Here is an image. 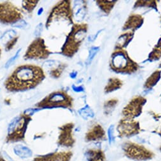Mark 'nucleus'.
<instances>
[{"mask_svg":"<svg viewBox=\"0 0 161 161\" xmlns=\"http://www.w3.org/2000/svg\"><path fill=\"white\" fill-rule=\"evenodd\" d=\"M161 57V38L159 39L157 44L155 46L154 50L149 55L150 60H157Z\"/></svg>","mask_w":161,"mask_h":161,"instance_id":"obj_22","label":"nucleus"},{"mask_svg":"<svg viewBox=\"0 0 161 161\" xmlns=\"http://www.w3.org/2000/svg\"><path fill=\"white\" fill-rule=\"evenodd\" d=\"M0 161H6V160H5L3 158V157H1V155H0Z\"/></svg>","mask_w":161,"mask_h":161,"instance_id":"obj_36","label":"nucleus"},{"mask_svg":"<svg viewBox=\"0 0 161 161\" xmlns=\"http://www.w3.org/2000/svg\"><path fill=\"white\" fill-rule=\"evenodd\" d=\"M41 67L34 65L18 66L4 83L5 89L10 92H23L33 89L45 79Z\"/></svg>","mask_w":161,"mask_h":161,"instance_id":"obj_1","label":"nucleus"},{"mask_svg":"<svg viewBox=\"0 0 161 161\" xmlns=\"http://www.w3.org/2000/svg\"><path fill=\"white\" fill-rule=\"evenodd\" d=\"M72 89H74V91L76 92H82L83 90H84V89L81 86L79 87H75V86H72Z\"/></svg>","mask_w":161,"mask_h":161,"instance_id":"obj_33","label":"nucleus"},{"mask_svg":"<svg viewBox=\"0 0 161 161\" xmlns=\"http://www.w3.org/2000/svg\"><path fill=\"white\" fill-rule=\"evenodd\" d=\"M77 76V72H72L71 73V74H70V76L72 78V79H74V78H76Z\"/></svg>","mask_w":161,"mask_h":161,"instance_id":"obj_34","label":"nucleus"},{"mask_svg":"<svg viewBox=\"0 0 161 161\" xmlns=\"http://www.w3.org/2000/svg\"><path fill=\"white\" fill-rule=\"evenodd\" d=\"M23 17L21 10L12 3H0V23L13 25L22 20Z\"/></svg>","mask_w":161,"mask_h":161,"instance_id":"obj_8","label":"nucleus"},{"mask_svg":"<svg viewBox=\"0 0 161 161\" xmlns=\"http://www.w3.org/2000/svg\"><path fill=\"white\" fill-rule=\"evenodd\" d=\"M143 22V18L139 15H131L124 24V30L134 29L136 30L141 26Z\"/></svg>","mask_w":161,"mask_h":161,"instance_id":"obj_16","label":"nucleus"},{"mask_svg":"<svg viewBox=\"0 0 161 161\" xmlns=\"http://www.w3.org/2000/svg\"><path fill=\"white\" fill-rule=\"evenodd\" d=\"M133 35V32H129L126 34H124L122 35L121 36V38L119 39L117 46L118 48H119V49H122V47L126 46V45H127L129 41L131 40Z\"/></svg>","mask_w":161,"mask_h":161,"instance_id":"obj_20","label":"nucleus"},{"mask_svg":"<svg viewBox=\"0 0 161 161\" xmlns=\"http://www.w3.org/2000/svg\"><path fill=\"white\" fill-rule=\"evenodd\" d=\"M74 127V124L72 123L65 124L60 127V133L58 139L59 145L67 147L73 146L75 143V139L72 135Z\"/></svg>","mask_w":161,"mask_h":161,"instance_id":"obj_12","label":"nucleus"},{"mask_svg":"<svg viewBox=\"0 0 161 161\" xmlns=\"http://www.w3.org/2000/svg\"><path fill=\"white\" fill-rule=\"evenodd\" d=\"M117 99H111L105 102L104 107H105V110L106 111L107 113H109L111 112V110H112V109L117 104Z\"/></svg>","mask_w":161,"mask_h":161,"instance_id":"obj_27","label":"nucleus"},{"mask_svg":"<svg viewBox=\"0 0 161 161\" xmlns=\"http://www.w3.org/2000/svg\"><path fill=\"white\" fill-rule=\"evenodd\" d=\"M1 50L0 49V57H1Z\"/></svg>","mask_w":161,"mask_h":161,"instance_id":"obj_37","label":"nucleus"},{"mask_svg":"<svg viewBox=\"0 0 161 161\" xmlns=\"http://www.w3.org/2000/svg\"><path fill=\"white\" fill-rule=\"evenodd\" d=\"M52 54L45 44L43 38L37 37L34 40L27 49L23 58L25 60H45Z\"/></svg>","mask_w":161,"mask_h":161,"instance_id":"obj_9","label":"nucleus"},{"mask_svg":"<svg viewBox=\"0 0 161 161\" xmlns=\"http://www.w3.org/2000/svg\"><path fill=\"white\" fill-rule=\"evenodd\" d=\"M30 121L31 116L25 112L15 117L9 124L7 142H17L24 140L28 124Z\"/></svg>","mask_w":161,"mask_h":161,"instance_id":"obj_3","label":"nucleus"},{"mask_svg":"<svg viewBox=\"0 0 161 161\" xmlns=\"http://www.w3.org/2000/svg\"><path fill=\"white\" fill-rule=\"evenodd\" d=\"M141 130L139 122L133 119L124 118L119 122L117 131L121 138L131 137L137 135Z\"/></svg>","mask_w":161,"mask_h":161,"instance_id":"obj_10","label":"nucleus"},{"mask_svg":"<svg viewBox=\"0 0 161 161\" xmlns=\"http://www.w3.org/2000/svg\"><path fill=\"white\" fill-rule=\"evenodd\" d=\"M122 149L125 156L134 161H148L155 156L154 152L144 145L129 141L123 143Z\"/></svg>","mask_w":161,"mask_h":161,"instance_id":"obj_7","label":"nucleus"},{"mask_svg":"<svg viewBox=\"0 0 161 161\" xmlns=\"http://www.w3.org/2000/svg\"><path fill=\"white\" fill-rule=\"evenodd\" d=\"M42 30H43V24L41 23L36 27L34 31V35L36 36H39L41 34V32H42Z\"/></svg>","mask_w":161,"mask_h":161,"instance_id":"obj_30","label":"nucleus"},{"mask_svg":"<svg viewBox=\"0 0 161 161\" xmlns=\"http://www.w3.org/2000/svg\"><path fill=\"white\" fill-rule=\"evenodd\" d=\"M88 32L86 24H74L70 32L61 48V53L64 56L72 58L77 51L85 40Z\"/></svg>","mask_w":161,"mask_h":161,"instance_id":"obj_2","label":"nucleus"},{"mask_svg":"<svg viewBox=\"0 0 161 161\" xmlns=\"http://www.w3.org/2000/svg\"><path fill=\"white\" fill-rule=\"evenodd\" d=\"M122 82L119 79L116 78H112L109 79L108 84L105 88V92L108 93L116 90L118 89H120L122 87Z\"/></svg>","mask_w":161,"mask_h":161,"instance_id":"obj_17","label":"nucleus"},{"mask_svg":"<svg viewBox=\"0 0 161 161\" xmlns=\"http://www.w3.org/2000/svg\"><path fill=\"white\" fill-rule=\"evenodd\" d=\"M20 52H21V49H19V50L17 51V53H15V54L13 57H12L11 58H10V59L8 60V61L7 62L6 64H5V66H4L5 68H9V67H10V66H11V65L14 63V62L15 61V60H16L17 59L18 57H19V54H20Z\"/></svg>","mask_w":161,"mask_h":161,"instance_id":"obj_28","label":"nucleus"},{"mask_svg":"<svg viewBox=\"0 0 161 161\" xmlns=\"http://www.w3.org/2000/svg\"><path fill=\"white\" fill-rule=\"evenodd\" d=\"M66 66L65 64H59L55 68H53L50 72V75L53 79H59Z\"/></svg>","mask_w":161,"mask_h":161,"instance_id":"obj_23","label":"nucleus"},{"mask_svg":"<svg viewBox=\"0 0 161 161\" xmlns=\"http://www.w3.org/2000/svg\"><path fill=\"white\" fill-rule=\"evenodd\" d=\"M160 67H161V63H160Z\"/></svg>","mask_w":161,"mask_h":161,"instance_id":"obj_38","label":"nucleus"},{"mask_svg":"<svg viewBox=\"0 0 161 161\" xmlns=\"http://www.w3.org/2000/svg\"><path fill=\"white\" fill-rule=\"evenodd\" d=\"M23 22V20H20V21L17 22V23L14 24L13 25H12L13 27H17V28H23L24 27H25V25H26V22H24V24H22V22Z\"/></svg>","mask_w":161,"mask_h":161,"instance_id":"obj_32","label":"nucleus"},{"mask_svg":"<svg viewBox=\"0 0 161 161\" xmlns=\"http://www.w3.org/2000/svg\"><path fill=\"white\" fill-rule=\"evenodd\" d=\"M71 2L68 0L60 1L51 9L45 24L46 28L48 29L52 24L59 21H68L73 24Z\"/></svg>","mask_w":161,"mask_h":161,"instance_id":"obj_5","label":"nucleus"},{"mask_svg":"<svg viewBox=\"0 0 161 161\" xmlns=\"http://www.w3.org/2000/svg\"><path fill=\"white\" fill-rule=\"evenodd\" d=\"M72 156V153L70 151L55 152L36 157L34 161H70Z\"/></svg>","mask_w":161,"mask_h":161,"instance_id":"obj_14","label":"nucleus"},{"mask_svg":"<svg viewBox=\"0 0 161 161\" xmlns=\"http://www.w3.org/2000/svg\"><path fill=\"white\" fill-rule=\"evenodd\" d=\"M18 39H19V36H17V37H14L8 41V43L6 44V46H5V49H6L7 51L11 50L13 48L15 44L17 43Z\"/></svg>","mask_w":161,"mask_h":161,"instance_id":"obj_29","label":"nucleus"},{"mask_svg":"<svg viewBox=\"0 0 161 161\" xmlns=\"http://www.w3.org/2000/svg\"><path fill=\"white\" fill-rule=\"evenodd\" d=\"M160 78V71H155L152 75H150V76L147 80L145 84V87L150 89V88L153 87L155 85L156 83L159 81Z\"/></svg>","mask_w":161,"mask_h":161,"instance_id":"obj_19","label":"nucleus"},{"mask_svg":"<svg viewBox=\"0 0 161 161\" xmlns=\"http://www.w3.org/2000/svg\"><path fill=\"white\" fill-rule=\"evenodd\" d=\"M14 152L18 156L22 158L29 157L32 155V151L28 147L19 145L14 148Z\"/></svg>","mask_w":161,"mask_h":161,"instance_id":"obj_18","label":"nucleus"},{"mask_svg":"<svg viewBox=\"0 0 161 161\" xmlns=\"http://www.w3.org/2000/svg\"><path fill=\"white\" fill-rule=\"evenodd\" d=\"M106 133L104 129L99 124H95L86 133L85 140L87 142H99L106 140Z\"/></svg>","mask_w":161,"mask_h":161,"instance_id":"obj_13","label":"nucleus"},{"mask_svg":"<svg viewBox=\"0 0 161 161\" xmlns=\"http://www.w3.org/2000/svg\"><path fill=\"white\" fill-rule=\"evenodd\" d=\"M73 99L64 90H56L50 93L43 99L35 104V107L41 109L72 108Z\"/></svg>","mask_w":161,"mask_h":161,"instance_id":"obj_4","label":"nucleus"},{"mask_svg":"<svg viewBox=\"0 0 161 161\" xmlns=\"http://www.w3.org/2000/svg\"><path fill=\"white\" fill-rule=\"evenodd\" d=\"M96 3L100 8L103 10V12L109 13L111 10L114 6V4L116 1H97Z\"/></svg>","mask_w":161,"mask_h":161,"instance_id":"obj_21","label":"nucleus"},{"mask_svg":"<svg viewBox=\"0 0 161 161\" xmlns=\"http://www.w3.org/2000/svg\"><path fill=\"white\" fill-rule=\"evenodd\" d=\"M43 12V8H41L40 9H39V10L38 11V15H41V14H42Z\"/></svg>","mask_w":161,"mask_h":161,"instance_id":"obj_35","label":"nucleus"},{"mask_svg":"<svg viewBox=\"0 0 161 161\" xmlns=\"http://www.w3.org/2000/svg\"><path fill=\"white\" fill-rule=\"evenodd\" d=\"M81 110L79 111L80 115L84 119H88L90 118H93L94 116V113L93 112L91 109L88 106L82 108V110Z\"/></svg>","mask_w":161,"mask_h":161,"instance_id":"obj_25","label":"nucleus"},{"mask_svg":"<svg viewBox=\"0 0 161 161\" xmlns=\"http://www.w3.org/2000/svg\"><path fill=\"white\" fill-rule=\"evenodd\" d=\"M147 100L143 97L137 96L133 98L128 104L124 108L122 114L124 118L133 119L139 116L142 112V107Z\"/></svg>","mask_w":161,"mask_h":161,"instance_id":"obj_11","label":"nucleus"},{"mask_svg":"<svg viewBox=\"0 0 161 161\" xmlns=\"http://www.w3.org/2000/svg\"><path fill=\"white\" fill-rule=\"evenodd\" d=\"M38 3L39 1H27V0H25V1H22V8L28 13H31L37 6Z\"/></svg>","mask_w":161,"mask_h":161,"instance_id":"obj_24","label":"nucleus"},{"mask_svg":"<svg viewBox=\"0 0 161 161\" xmlns=\"http://www.w3.org/2000/svg\"><path fill=\"white\" fill-rule=\"evenodd\" d=\"M85 157L87 161H106L105 153L100 148L88 149L85 152Z\"/></svg>","mask_w":161,"mask_h":161,"instance_id":"obj_15","label":"nucleus"},{"mask_svg":"<svg viewBox=\"0 0 161 161\" xmlns=\"http://www.w3.org/2000/svg\"><path fill=\"white\" fill-rule=\"evenodd\" d=\"M114 131H115V127L114 125L109 126L107 130V138L109 145L112 144L116 140V136L114 135Z\"/></svg>","mask_w":161,"mask_h":161,"instance_id":"obj_26","label":"nucleus"},{"mask_svg":"<svg viewBox=\"0 0 161 161\" xmlns=\"http://www.w3.org/2000/svg\"><path fill=\"white\" fill-rule=\"evenodd\" d=\"M98 48H93L91 49V52H90V56H89V58H88V61H91L92 60V59L94 58V56H95V54H96L97 51L98 49H97Z\"/></svg>","mask_w":161,"mask_h":161,"instance_id":"obj_31","label":"nucleus"},{"mask_svg":"<svg viewBox=\"0 0 161 161\" xmlns=\"http://www.w3.org/2000/svg\"><path fill=\"white\" fill-rule=\"evenodd\" d=\"M111 67L118 73L132 74L138 68L137 63L133 61L126 52L122 49H117L112 55Z\"/></svg>","mask_w":161,"mask_h":161,"instance_id":"obj_6","label":"nucleus"}]
</instances>
